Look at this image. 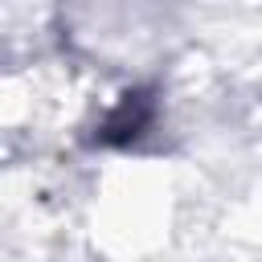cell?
I'll return each mask as SVG.
<instances>
[{
	"instance_id": "cell-1",
	"label": "cell",
	"mask_w": 262,
	"mask_h": 262,
	"mask_svg": "<svg viewBox=\"0 0 262 262\" xmlns=\"http://www.w3.org/2000/svg\"><path fill=\"white\" fill-rule=\"evenodd\" d=\"M151 111H156V102L143 94V90H135V94H123V102L106 115V123L94 131V143H102V147H123V143H135L139 135H143V127L151 123Z\"/></svg>"
}]
</instances>
